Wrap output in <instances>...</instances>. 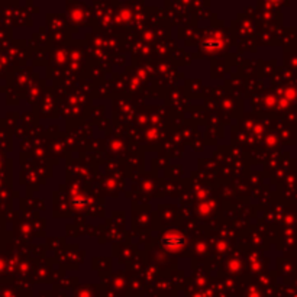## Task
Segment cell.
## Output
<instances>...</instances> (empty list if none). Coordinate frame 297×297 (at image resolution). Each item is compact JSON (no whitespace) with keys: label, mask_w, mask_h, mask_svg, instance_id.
Listing matches in <instances>:
<instances>
[{"label":"cell","mask_w":297,"mask_h":297,"mask_svg":"<svg viewBox=\"0 0 297 297\" xmlns=\"http://www.w3.org/2000/svg\"><path fill=\"white\" fill-rule=\"evenodd\" d=\"M183 242H184V238L178 232H168L163 236V247L168 249H177L183 245Z\"/></svg>","instance_id":"1"}]
</instances>
